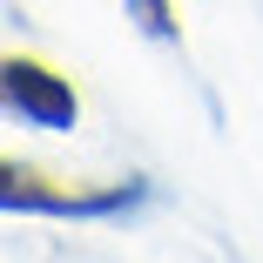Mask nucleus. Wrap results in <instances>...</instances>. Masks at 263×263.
<instances>
[{"label":"nucleus","mask_w":263,"mask_h":263,"mask_svg":"<svg viewBox=\"0 0 263 263\" xmlns=\"http://www.w3.org/2000/svg\"><path fill=\"white\" fill-rule=\"evenodd\" d=\"M148 196L142 176L128 182H101V189H61L34 169H0V202L7 209H41V216H128V209Z\"/></svg>","instance_id":"obj_1"},{"label":"nucleus","mask_w":263,"mask_h":263,"mask_svg":"<svg viewBox=\"0 0 263 263\" xmlns=\"http://www.w3.org/2000/svg\"><path fill=\"white\" fill-rule=\"evenodd\" d=\"M0 95H7V108H14L21 122H34V128H74V115H81L74 88H68L54 68L21 61V54H7V68H0Z\"/></svg>","instance_id":"obj_2"},{"label":"nucleus","mask_w":263,"mask_h":263,"mask_svg":"<svg viewBox=\"0 0 263 263\" xmlns=\"http://www.w3.org/2000/svg\"><path fill=\"white\" fill-rule=\"evenodd\" d=\"M128 21L148 34V41H176L182 21H176V0H128Z\"/></svg>","instance_id":"obj_3"}]
</instances>
